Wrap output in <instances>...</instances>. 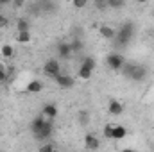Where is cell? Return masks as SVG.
<instances>
[{"instance_id":"1","label":"cell","mask_w":154,"mask_h":152,"mask_svg":"<svg viewBox=\"0 0 154 152\" xmlns=\"http://www.w3.org/2000/svg\"><path fill=\"white\" fill-rule=\"evenodd\" d=\"M133 36H134V25H133V22H125L120 27V31L116 32L115 38L120 47H125V45H129V41L133 39Z\"/></svg>"},{"instance_id":"2","label":"cell","mask_w":154,"mask_h":152,"mask_svg":"<svg viewBox=\"0 0 154 152\" xmlns=\"http://www.w3.org/2000/svg\"><path fill=\"white\" fill-rule=\"evenodd\" d=\"M52 132H54V123H52V120H50V118H45V122H43V125H41L39 132H38V134H34V138L39 140V141H43V140H48V138L52 136Z\"/></svg>"},{"instance_id":"3","label":"cell","mask_w":154,"mask_h":152,"mask_svg":"<svg viewBox=\"0 0 154 152\" xmlns=\"http://www.w3.org/2000/svg\"><path fill=\"white\" fill-rule=\"evenodd\" d=\"M43 72H45V75L48 77H54L59 75L61 74V66H59V61L57 59H48V61H45V65H43Z\"/></svg>"},{"instance_id":"4","label":"cell","mask_w":154,"mask_h":152,"mask_svg":"<svg viewBox=\"0 0 154 152\" xmlns=\"http://www.w3.org/2000/svg\"><path fill=\"white\" fill-rule=\"evenodd\" d=\"M106 63H108V66H109L113 72H120V68H122V65L125 63V59H124V56H120V54H109V56L106 57Z\"/></svg>"},{"instance_id":"5","label":"cell","mask_w":154,"mask_h":152,"mask_svg":"<svg viewBox=\"0 0 154 152\" xmlns=\"http://www.w3.org/2000/svg\"><path fill=\"white\" fill-rule=\"evenodd\" d=\"M54 81H56V84H57L59 88H63V90H68V88H72V86L75 84L74 77L66 75V74H59V75H56L54 77Z\"/></svg>"},{"instance_id":"6","label":"cell","mask_w":154,"mask_h":152,"mask_svg":"<svg viewBox=\"0 0 154 152\" xmlns=\"http://www.w3.org/2000/svg\"><path fill=\"white\" fill-rule=\"evenodd\" d=\"M145 77H147V68H145L143 65H136L129 79H131L133 82H142V81H145Z\"/></svg>"},{"instance_id":"7","label":"cell","mask_w":154,"mask_h":152,"mask_svg":"<svg viewBox=\"0 0 154 152\" xmlns=\"http://www.w3.org/2000/svg\"><path fill=\"white\" fill-rule=\"evenodd\" d=\"M72 54H74V52H72V47H70V43H66V41H61V43H57V56H59V57H63V59H68Z\"/></svg>"},{"instance_id":"8","label":"cell","mask_w":154,"mask_h":152,"mask_svg":"<svg viewBox=\"0 0 154 152\" xmlns=\"http://www.w3.org/2000/svg\"><path fill=\"white\" fill-rule=\"evenodd\" d=\"M84 147L88 150H97L100 147V141H99V138L95 134H86L84 136Z\"/></svg>"},{"instance_id":"9","label":"cell","mask_w":154,"mask_h":152,"mask_svg":"<svg viewBox=\"0 0 154 152\" xmlns=\"http://www.w3.org/2000/svg\"><path fill=\"white\" fill-rule=\"evenodd\" d=\"M108 111H109V114H113V116H118V114L124 113V106L116 99H111L109 100V106H108Z\"/></svg>"},{"instance_id":"10","label":"cell","mask_w":154,"mask_h":152,"mask_svg":"<svg viewBox=\"0 0 154 152\" xmlns=\"http://www.w3.org/2000/svg\"><path fill=\"white\" fill-rule=\"evenodd\" d=\"M91 74H93V68H91V66H88V65H84V63H81V66H79V70H77L79 79L88 81V79L91 77Z\"/></svg>"},{"instance_id":"11","label":"cell","mask_w":154,"mask_h":152,"mask_svg":"<svg viewBox=\"0 0 154 152\" xmlns=\"http://www.w3.org/2000/svg\"><path fill=\"white\" fill-rule=\"evenodd\" d=\"M91 122V114H90V111H86V109H79L77 111V123L79 125H88Z\"/></svg>"},{"instance_id":"12","label":"cell","mask_w":154,"mask_h":152,"mask_svg":"<svg viewBox=\"0 0 154 152\" xmlns=\"http://www.w3.org/2000/svg\"><path fill=\"white\" fill-rule=\"evenodd\" d=\"M38 5H39V11L41 14H47V13H54L56 5L52 0H38Z\"/></svg>"},{"instance_id":"13","label":"cell","mask_w":154,"mask_h":152,"mask_svg":"<svg viewBox=\"0 0 154 152\" xmlns=\"http://www.w3.org/2000/svg\"><path fill=\"white\" fill-rule=\"evenodd\" d=\"M99 32H100L102 38H106V39H115V36H116L115 29L109 27V25H100V27H99Z\"/></svg>"},{"instance_id":"14","label":"cell","mask_w":154,"mask_h":152,"mask_svg":"<svg viewBox=\"0 0 154 152\" xmlns=\"http://www.w3.org/2000/svg\"><path fill=\"white\" fill-rule=\"evenodd\" d=\"M43 90V84H41V81H31L29 84H27V88H25V91L27 93H39Z\"/></svg>"},{"instance_id":"15","label":"cell","mask_w":154,"mask_h":152,"mask_svg":"<svg viewBox=\"0 0 154 152\" xmlns=\"http://www.w3.org/2000/svg\"><path fill=\"white\" fill-rule=\"evenodd\" d=\"M125 134H127V131L124 125H115L113 132H111V140H122V138H125Z\"/></svg>"},{"instance_id":"16","label":"cell","mask_w":154,"mask_h":152,"mask_svg":"<svg viewBox=\"0 0 154 152\" xmlns=\"http://www.w3.org/2000/svg\"><path fill=\"white\" fill-rule=\"evenodd\" d=\"M43 114L52 120V118L57 116V108H56L54 104H45V106H43Z\"/></svg>"},{"instance_id":"17","label":"cell","mask_w":154,"mask_h":152,"mask_svg":"<svg viewBox=\"0 0 154 152\" xmlns=\"http://www.w3.org/2000/svg\"><path fill=\"white\" fill-rule=\"evenodd\" d=\"M134 66H136V63H124V65H122V68H120V74L129 79L131 74H133V70H134Z\"/></svg>"},{"instance_id":"18","label":"cell","mask_w":154,"mask_h":152,"mask_svg":"<svg viewBox=\"0 0 154 152\" xmlns=\"http://www.w3.org/2000/svg\"><path fill=\"white\" fill-rule=\"evenodd\" d=\"M70 47H72V52H74V54H79V52H82L84 43H82L81 38H74L72 41H70Z\"/></svg>"},{"instance_id":"19","label":"cell","mask_w":154,"mask_h":152,"mask_svg":"<svg viewBox=\"0 0 154 152\" xmlns=\"http://www.w3.org/2000/svg\"><path fill=\"white\" fill-rule=\"evenodd\" d=\"M29 27H31V23H29V20H25V18H20V20L16 22L18 32H20V31H29Z\"/></svg>"},{"instance_id":"20","label":"cell","mask_w":154,"mask_h":152,"mask_svg":"<svg viewBox=\"0 0 154 152\" xmlns=\"http://www.w3.org/2000/svg\"><path fill=\"white\" fill-rule=\"evenodd\" d=\"M16 39H18V43H29L31 41V32L29 31H20Z\"/></svg>"},{"instance_id":"21","label":"cell","mask_w":154,"mask_h":152,"mask_svg":"<svg viewBox=\"0 0 154 152\" xmlns=\"http://www.w3.org/2000/svg\"><path fill=\"white\" fill-rule=\"evenodd\" d=\"M0 54H2L4 57H13L14 50H13V47H11V45H4V47L0 48Z\"/></svg>"},{"instance_id":"22","label":"cell","mask_w":154,"mask_h":152,"mask_svg":"<svg viewBox=\"0 0 154 152\" xmlns=\"http://www.w3.org/2000/svg\"><path fill=\"white\" fill-rule=\"evenodd\" d=\"M29 13H31V14H34V16H39V14H41L39 5H38V0H36V2H32V4H29Z\"/></svg>"},{"instance_id":"23","label":"cell","mask_w":154,"mask_h":152,"mask_svg":"<svg viewBox=\"0 0 154 152\" xmlns=\"http://www.w3.org/2000/svg\"><path fill=\"white\" fill-rule=\"evenodd\" d=\"M124 4H125V0H108V7H111V9H120Z\"/></svg>"},{"instance_id":"24","label":"cell","mask_w":154,"mask_h":152,"mask_svg":"<svg viewBox=\"0 0 154 152\" xmlns=\"http://www.w3.org/2000/svg\"><path fill=\"white\" fill-rule=\"evenodd\" d=\"M93 5H95L99 11H106V9H108V0H93Z\"/></svg>"},{"instance_id":"25","label":"cell","mask_w":154,"mask_h":152,"mask_svg":"<svg viewBox=\"0 0 154 152\" xmlns=\"http://www.w3.org/2000/svg\"><path fill=\"white\" fill-rule=\"evenodd\" d=\"M72 4H74L75 9H84L88 5V0H72Z\"/></svg>"},{"instance_id":"26","label":"cell","mask_w":154,"mask_h":152,"mask_svg":"<svg viewBox=\"0 0 154 152\" xmlns=\"http://www.w3.org/2000/svg\"><path fill=\"white\" fill-rule=\"evenodd\" d=\"M5 81H7V72H5L4 65H0V84H4Z\"/></svg>"},{"instance_id":"27","label":"cell","mask_w":154,"mask_h":152,"mask_svg":"<svg viewBox=\"0 0 154 152\" xmlns=\"http://www.w3.org/2000/svg\"><path fill=\"white\" fill-rule=\"evenodd\" d=\"M82 63H84V65H88V66H91V68H95V59H93V57H90V56H86V57L82 59Z\"/></svg>"},{"instance_id":"28","label":"cell","mask_w":154,"mask_h":152,"mask_svg":"<svg viewBox=\"0 0 154 152\" xmlns=\"http://www.w3.org/2000/svg\"><path fill=\"white\" fill-rule=\"evenodd\" d=\"M54 149H56V147H54L52 143H45V145H41V147H39V150H41V152H52Z\"/></svg>"},{"instance_id":"29","label":"cell","mask_w":154,"mask_h":152,"mask_svg":"<svg viewBox=\"0 0 154 152\" xmlns=\"http://www.w3.org/2000/svg\"><path fill=\"white\" fill-rule=\"evenodd\" d=\"M111 132H113V125H106L104 127V136L111 140Z\"/></svg>"},{"instance_id":"30","label":"cell","mask_w":154,"mask_h":152,"mask_svg":"<svg viewBox=\"0 0 154 152\" xmlns=\"http://www.w3.org/2000/svg\"><path fill=\"white\" fill-rule=\"evenodd\" d=\"M7 25H9V20H7V16L0 14V29H4V27H7Z\"/></svg>"},{"instance_id":"31","label":"cell","mask_w":154,"mask_h":152,"mask_svg":"<svg viewBox=\"0 0 154 152\" xmlns=\"http://www.w3.org/2000/svg\"><path fill=\"white\" fill-rule=\"evenodd\" d=\"M23 4H25V0H13V5L18 9V7H23Z\"/></svg>"},{"instance_id":"32","label":"cell","mask_w":154,"mask_h":152,"mask_svg":"<svg viewBox=\"0 0 154 152\" xmlns=\"http://www.w3.org/2000/svg\"><path fill=\"white\" fill-rule=\"evenodd\" d=\"M11 0H0V5H5V4H9Z\"/></svg>"},{"instance_id":"33","label":"cell","mask_w":154,"mask_h":152,"mask_svg":"<svg viewBox=\"0 0 154 152\" xmlns=\"http://www.w3.org/2000/svg\"><path fill=\"white\" fill-rule=\"evenodd\" d=\"M136 2H138V4H147L149 0H136Z\"/></svg>"}]
</instances>
